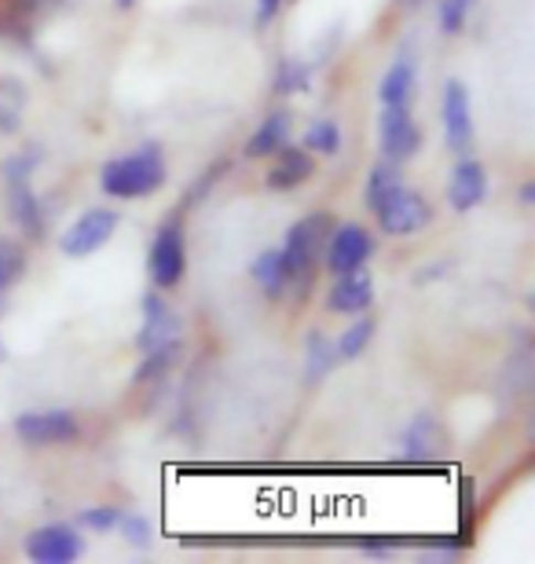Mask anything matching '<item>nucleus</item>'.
Masks as SVG:
<instances>
[{"mask_svg":"<svg viewBox=\"0 0 535 564\" xmlns=\"http://www.w3.org/2000/svg\"><path fill=\"white\" fill-rule=\"evenodd\" d=\"M443 137L454 154H470L473 147V110H470V88L462 82H448L443 85Z\"/></svg>","mask_w":535,"mask_h":564,"instance_id":"9d476101","label":"nucleus"},{"mask_svg":"<svg viewBox=\"0 0 535 564\" xmlns=\"http://www.w3.org/2000/svg\"><path fill=\"white\" fill-rule=\"evenodd\" d=\"M0 132H4V137H15V132H19V115H15V110L0 107Z\"/></svg>","mask_w":535,"mask_h":564,"instance_id":"72a5a7b5","label":"nucleus"},{"mask_svg":"<svg viewBox=\"0 0 535 564\" xmlns=\"http://www.w3.org/2000/svg\"><path fill=\"white\" fill-rule=\"evenodd\" d=\"M443 455V429L432 414H418L411 429L404 433V458L407 462H432Z\"/></svg>","mask_w":535,"mask_h":564,"instance_id":"f3484780","label":"nucleus"},{"mask_svg":"<svg viewBox=\"0 0 535 564\" xmlns=\"http://www.w3.org/2000/svg\"><path fill=\"white\" fill-rule=\"evenodd\" d=\"M304 151H315V154H327L334 158L341 151V126L338 121H315V126L304 132Z\"/></svg>","mask_w":535,"mask_h":564,"instance_id":"393cba45","label":"nucleus"},{"mask_svg":"<svg viewBox=\"0 0 535 564\" xmlns=\"http://www.w3.org/2000/svg\"><path fill=\"white\" fill-rule=\"evenodd\" d=\"M4 191H8V217L15 220V228L26 235V239L41 242L44 213H41L38 195L30 191V180H11V184H4Z\"/></svg>","mask_w":535,"mask_h":564,"instance_id":"2eb2a0df","label":"nucleus"},{"mask_svg":"<svg viewBox=\"0 0 535 564\" xmlns=\"http://www.w3.org/2000/svg\"><path fill=\"white\" fill-rule=\"evenodd\" d=\"M374 301V279L367 268H356L349 275H338V282L327 293V308L338 315H360L367 312Z\"/></svg>","mask_w":535,"mask_h":564,"instance_id":"ddd939ff","label":"nucleus"},{"mask_svg":"<svg viewBox=\"0 0 535 564\" xmlns=\"http://www.w3.org/2000/svg\"><path fill=\"white\" fill-rule=\"evenodd\" d=\"M535 202V180H528L525 187H521V206H532Z\"/></svg>","mask_w":535,"mask_h":564,"instance_id":"f704fd0d","label":"nucleus"},{"mask_svg":"<svg viewBox=\"0 0 535 564\" xmlns=\"http://www.w3.org/2000/svg\"><path fill=\"white\" fill-rule=\"evenodd\" d=\"M26 275V250L15 239H0V293H8Z\"/></svg>","mask_w":535,"mask_h":564,"instance_id":"4be33fe9","label":"nucleus"},{"mask_svg":"<svg viewBox=\"0 0 535 564\" xmlns=\"http://www.w3.org/2000/svg\"><path fill=\"white\" fill-rule=\"evenodd\" d=\"M77 433H82V425L71 411H26L15 419V436L26 447H60L77 440Z\"/></svg>","mask_w":535,"mask_h":564,"instance_id":"0eeeda50","label":"nucleus"},{"mask_svg":"<svg viewBox=\"0 0 535 564\" xmlns=\"http://www.w3.org/2000/svg\"><path fill=\"white\" fill-rule=\"evenodd\" d=\"M165 158L158 143H143L136 154L125 158H110V162L99 169V187L110 198H147L154 191L165 187Z\"/></svg>","mask_w":535,"mask_h":564,"instance_id":"f257e3e1","label":"nucleus"},{"mask_svg":"<svg viewBox=\"0 0 535 564\" xmlns=\"http://www.w3.org/2000/svg\"><path fill=\"white\" fill-rule=\"evenodd\" d=\"M114 8H121V11H129V8H136V0H114Z\"/></svg>","mask_w":535,"mask_h":564,"instance_id":"e433bc0d","label":"nucleus"},{"mask_svg":"<svg viewBox=\"0 0 535 564\" xmlns=\"http://www.w3.org/2000/svg\"><path fill=\"white\" fill-rule=\"evenodd\" d=\"M19 11H38L41 4H49V0H15Z\"/></svg>","mask_w":535,"mask_h":564,"instance_id":"c9c22d12","label":"nucleus"},{"mask_svg":"<svg viewBox=\"0 0 535 564\" xmlns=\"http://www.w3.org/2000/svg\"><path fill=\"white\" fill-rule=\"evenodd\" d=\"M85 554V539L71 524H44L26 535V557L38 564H74Z\"/></svg>","mask_w":535,"mask_h":564,"instance_id":"1a4fd4ad","label":"nucleus"},{"mask_svg":"<svg viewBox=\"0 0 535 564\" xmlns=\"http://www.w3.org/2000/svg\"><path fill=\"white\" fill-rule=\"evenodd\" d=\"M312 85V66L301 59H282L279 74H276V93L279 96H293V93H309Z\"/></svg>","mask_w":535,"mask_h":564,"instance_id":"5701e85b","label":"nucleus"},{"mask_svg":"<svg viewBox=\"0 0 535 564\" xmlns=\"http://www.w3.org/2000/svg\"><path fill=\"white\" fill-rule=\"evenodd\" d=\"M118 510H110V506H96V510H85L82 513V524L88 532H114L118 528Z\"/></svg>","mask_w":535,"mask_h":564,"instance_id":"c756f323","label":"nucleus"},{"mask_svg":"<svg viewBox=\"0 0 535 564\" xmlns=\"http://www.w3.org/2000/svg\"><path fill=\"white\" fill-rule=\"evenodd\" d=\"M41 147H22V151L8 154L4 165H0V173H4V184H11V180H30L33 173H38L41 165Z\"/></svg>","mask_w":535,"mask_h":564,"instance_id":"bb28decb","label":"nucleus"},{"mask_svg":"<svg viewBox=\"0 0 535 564\" xmlns=\"http://www.w3.org/2000/svg\"><path fill=\"white\" fill-rule=\"evenodd\" d=\"M118 528H121V535L129 539L132 546H147V543H151V524H147L140 513H121Z\"/></svg>","mask_w":535,"mask_h":564,"instance_id":"c85d7f7f","label":"nucleus"},{"mask_svg":"<svg viewBox=\"0 0 535 564\" xmlns=\"http://www.w3.org/2000/svg\"><path fill=\"white\" fill-rule=\"evenodd\" d=\"M374 217H378L385 235L404 239V235H415V231L426 228V224L432 220V209H429V202L418 195V191H407L400 184L389 198H382L378 206H374Z\"/></svg>","mask_w":535,"mask_h":564,"instance_id":"39448f33","label":"nucleus"},{"mask_svg":"<svg viewBox=\"0 0 535 564\" xmlns=\"http://www.w3.org/2000/svg\"><path fill=\"white\" fill-rule=\"evenodd\" d=\"M282 0H257V26H268L271 19L279 15Z\"/></svg>","mask_w":535,"mask_h":564,"instance_id":"473e14b6","label":"nucleus"},{"mask_svg":"<svg viewBox=\"0 0 535 564\" xmlns=\"http://www.w3.org/2000/svg\"><path fill=\"white\" fill-rule=\"evenodd\" d=\"M378 147H382L385 162L404 165L407 158H415V151L422 147V132H418L411 110H407V107H382Z\"/></svg>","mask_w":535,"mask_h":564,"instance_id":"6e6552de","label":"nucleus"},{"mask_svg":"<svg viewBox=\"0 0 535 564\" xmlns=\"http://www.w3.org/2000/svg\"><path fill=\"white\" fill-rule=\"evenodd\" d=\"M330 213H309L301 217L293 228L287 231V246H282V264H287V279H290V290L304 293L312 286L315 279V264L323 257V246L330 239Z\"/></svg>","mask_w":535,"mask_h":564,"instance_id":"f03ea898","label":"nucleus"},{"mask_svg":"<svg viewBox=\"0 0 535 564\" xmlns=\"http://www.w3.org/2000/svg\"><path fill=\"white\" fill-rule=\"evenodd\" d=\"M118 224H121L118 209H107V206L85 209L82 217H77L71 228H66V235L60 239V250L66 257H74V261H82V257H93L96 250H104V246L114 239Z\"/></svg>","mask_w":535,"mask_h":564,"instance_id":"20e7f679","label":"nucleus"},{"mask_svg":"<svg viewBox=\"0 0 535 564\" xmlns=\"http://www.w3.org/2000/svg\"><path fill=\"white\" fill-rule=\"evenodd\" d=\"M415 88H418V66L411 55H400V59L385 70L378 85V99H382V107H411Z\"/></svg>","mask_w":535,"mask_h":564,"instance_id":"dca6fc26","label":"nucleus"},{"mask_svg":"<svg viewBox=\"0 0 535 564\" xmlns=\"http://www.w3.org/2000/svg\"><path fill=\"white\" fill-rule=\"evenodd\" d=\"M180 348L184 345H169V348H154V352H143V364L136 370V386H147V381H158L169 367L176 364Z\"/></svg>","mask_w":535,"mask_h":564,"instance_id":"a878e982","label":"nucleus"},{"mask_svg":"<svg viewBox=\"0 0 535 564\" xmlns=\"http://www.w3.org/2000/svg\"><path fill=\"white\" fill-rule=\"evenodd\" d=\"M473 4H477V0H440V33H448V37L462 33Z\"/></svg>","mask_w":535,"mask_h":564,"instance_id":"cd10ccee","label":"nucleus"},{"mask_svg":"<svg viewBox=\"0 0 535 564\" xmlns=\"http://www.w3.org/2000/svg\"><path fill=\"white\" fill-rule=\"evenodd\" d=\"M249 275L260 286V293L271 301H279L282 293L290 290V279H287V264H282V250H265L257 257L254 264H249Z\"/></svg>","mask_w":535,"mask_h":564,"instance_id":"a211bd4d","label":"nucleus"},{"mask_svg":"<svg viewBox=\"0 0 535 564\" xmlns=\"http://www.w3.org/2000/svg\"><path fill=\"white\" fill-rule=\"evenodd\" d=\"M371 337H374V319H367V315L360 312V319L345 326V334L338 337V359H356L363 348L371 345Z\"/></svg>","mask_w":535,"mask_h":564,"instance_id":"b1692460","label":"nucleus"},{"mask_svg":"<svg viewBox=\"0 0 535 564\" xmlns=\"http://www.w3.org/2000/svg\"><path fill=\"white\" fill-rule=\"evenodd\" d=\"M224 169H227V162H216L213 169H206V173H202V180H199V184H195V191H191V202H199L202 195H206V191L216 184V180H221L224 176Z\"/></svg>","mask_w":535,"mask_h":564,"instance_id":"2f4dec72","label":"nucleus"},{"mask_svg":"<svg viewBox=\"0 0 535 564\" xmlns=\"http://www.w3.org/2000/svg\"><path fill=\"white\" fill-rule=\"evenodd\" d=\"M287 137H290V115L287 110H276V115H268L260 121V129L249 137L246 158H271L282 143H287Z\"/></svg>","mask_w":535,"mask_h":564,"instance_id":"6ab92c4d","label":"nucleus"},{"mask_svg":"<svg viewBox=\"0 0 535 564\" xmlns=\"http://www.w3.org/2000/svg\"><path fill=\"white\" fill-rule=\"evenodd\" d=\"M0 356H4V348H0Z\"/></svg>","mask_w":535,"mask_h":564,"instance_id":"4c0bfd02","label":"nucleus"},{"mask_svg":"<svg viewBox=\"0 0 535 564\" xmlns=\"http://www.w3.org/2000/svg\"><path fill=\"white\" fill-rule=\"evenodd\" d=\"M312 173H315L312 151H301V147L282 143L279 151L271 154V169H268L265 184H268V191H293V187H301Z\"/></svg>","mask_w":535,"mask_h":564,"instance_id":"4468645a","label":"nucleus"},{"mask_svg":"<svg viewBox=\"0 0 535 564\" xmlns=\"http://www.w3.org/2000/svg\"><path fill=\"white\" fill-rule=\"evenodd\" d=\"M169 345H184V337H180V319L169 312L165 297L147 293L143 326H140V334H136V348H140V352H154V348H169Z\"/></svg>","mask_w":535,"mask_h":564,"instance_id":"9b49d317","label":"nucleus"},{"mask_svg":"<svg viewBox=\"0 0 535 564\" xmlns=\"http://www.w3.org/2000/svg\"><path fill=\"white\" fill-rule=\"evenodd\" d=\"M404 539H360V550L371 557H389L393 550H400Z\"/></svg>","mask_w":535,"mask_h":564,"instance_id":"7c9ffc66","label":"nucleus"},{"mask_svg":"<svg viewBox=\"0 0 535 564\" xmlns=\"http://www.w3.org/2000/svg\"><path fill=\"white\" fill-rule=\"evenodd\" d=\"M488 195V173L481 162H473V158L462 154V162L454 165V173L448 180V202L454 213H470L484 202Z\"/></svg>","mask_w":535,"mask_h":564,"instance_id":"f8f14e48","label":"nucleus"},{"mask_svg":"<svg viewBox=\"0 0 535 564\" xmlns=\"http://www.w3.org/2000/svg\"><path fill=\"white\" fill-rule=\"evenodd\" d=\"M371 253H374V239L367 228H360V224H338V228H330V239L323 246V264L330 275H349L356 268H367Z\"/></svg>","mask_w":535,"mask_h":564,"instance_id":"423d86ee","label":"nucleus"},{"mask_svg":"<svg viewBox=\"0 0 535 564\" xmlns=\"http://www.w3.org/2000/svg\"><path fill=\"white\" fill-rule=\"evenodd\" d=\"M147 272L158 290H176L188 272V246H184V206L173 217L162 220L154 231L151 253H147Z\"/></svg>","mask_w":535,"mask_h":564,"instance_id":"7ed1b4c3","label":"nucleus"},{"mask_svg":"<svg viewBox=\"0 0 535 564\" xmlns=\"http://www.w3.org/2000/svg\"><path fill=\"white\" fill-rule=\"evenodd\" d=\"M338 364V345L327 334H309V345H304V378H309V386H320Z\"/></svg>","mask_w":535,"mask_h":564,"instance_id":"aec40b11","label":"nucleus"},{"mask_svg":"<svg viewBox=\"0 0 535 564\" xmlns=\"http://www.w3.org/2000/svg\"><path fill=\"white\" fill-rule=\"evenodd\" d=\"M400 184H404L400 165H396V162H378V165L371 169V176H367V206L374 209L382 198H389Z\"/></svg>","mask_w":535,"mask_h":564,"instance_id":"412c9836","label":"nucleus"}]
</instances>
